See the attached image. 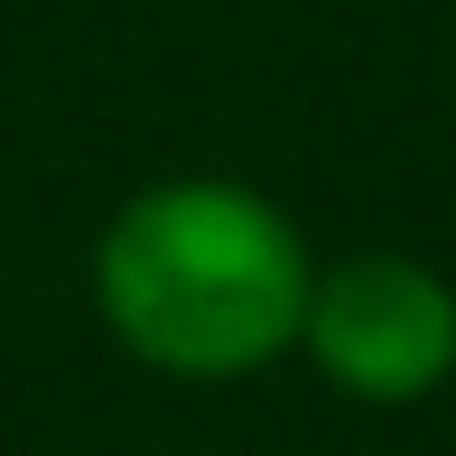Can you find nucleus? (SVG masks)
Instances as JSON below:
<instances>
[{"label":"nucleus","instance_id":"f257e3e1","mask_svg":"<svg viewBox=\"0 0 456 456\" xmlns=\"http://www.w3.org/2000/svg\"><path fill=\"white\" fill-rule=\"evenodd\" d=\"M307 289L317 261L298 224L233 177H159L94 242V307L112 345L168 382H242L280 363L307 326Z\"/></svg>","mask_w":456,"mask_h":456},{"label":"nucleus","instance_id":"f03ea898","mask_svg":"<svg viewBox=\"0 0 456 456\" xmlns=\"http://www.w3.org/2000/svg\"><path fill=\"white\" fill-rule=\"evenodd\" d=\"M298 345L345 401L410 410L456 372V280L410 261V252L326 261L317 289H307Z\"/></svg>","mask_w":456,"mask_h":456}]
</instances>
